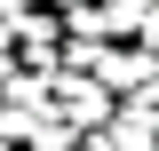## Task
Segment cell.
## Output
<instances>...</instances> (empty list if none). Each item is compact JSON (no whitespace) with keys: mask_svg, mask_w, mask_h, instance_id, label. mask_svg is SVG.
<instances>
[{"mask_svg":"<svg viewBox=\"0 0 159 151\" xmlns=\"http://www.w3.org/2000/svg\"><path fill=\"white\" fill-rule=\"evenodd\" d=\"M56 112L72 119V135H103L119 119V95L103 88L96 72H56Z\"/></svg>","mask_w":159,"mask_h":151,"instance_id":"6da1fadb","label":"cell"},{"mask_svg":"<svg viewBox=\"0 0 159 151\" xmlns=\"http://www.w3.org/2000/svg\"><path fill=\"white\" fill-rule=\"evenodd\" d=\"M96 80L119 95V103H135V95L159 80V56L143 48V40H119V48H103V56H96Z\"/></svg>","mask_w":159,"mask_h":151,"instance_id":"7a4b0ae2","label":"cell"},{"mask_svg":"<svg viewBox=\"0 0 159 151\" xmlns=\"http://www.w3.org/2000/svg\"><path fill=\"white\" fill-rule=\"evenodd\" d=\"M96 8H103V40H111V48H119V40H143L151 0H96Z\"/></svg>","mask_w":159,"mask_h":151,"instance_id":"3957f363","label":"cell"},{"mask_svg":"<svg viewBox=\"0 0 159 151\" xmlns=\"http://www.w3.org/2000/svg\"><path fill=\"white\" fill-rule=\"evenodd\" d=\"M143 48L159 56V0H151V16H143Z\"/></svg>","mask_w":159,"mask_h":151,"instance_id":"277c9868","label":"cell"},{"mask_svg":"<svg viewBox=\"0 0 159 151\" xmlns=\"http://www.w3.org/2000/svg\"><path fill=\"white\" fill-rule=\"evenodd\" d=\"M135 103H143V112H151V119H159V80H151V88H143V95H135Z\"/></svg>","mask_w":159,"mask_h":151,"instance_id":"5b68a950","label":"cell"},{"mask_svg":"<svg viewBox=\"0 0 159 151\" xmlns=\"http://www.w3.org/2000/svg\"><path fill=\"white\" fill-rule=\"evenodd\" d=\"M0 151H16V143H8V135H0Z\"/></svg>","mask_w":159,"mask_h":151,"instance_id":"8992f818","label":"cell"}]
</instances>
